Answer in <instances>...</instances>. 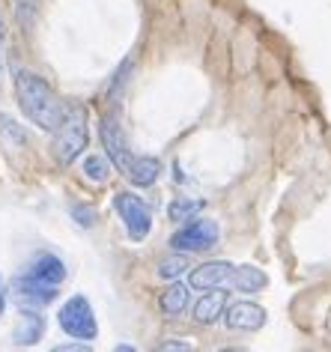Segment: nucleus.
<instances>
[{
  "label": "nucleus",
  "mask_w": 331,
  "mask_h": 352,
  "mask_svg": "<svg viewBox=\"0 0 331 352\" xmlns=\"http://www.w3.org/2000/svg\"><path fill=\"white\" fill-rule=\"evenodd\" d=\"M15 99H19L24 117L36 129L51 131V135L60 129V122L66 117V104L60 102L54 87L36 72H30V69H15Z\"/></svg>",
  "instance_id": "1"
},
{
  "label": "nucleus",
  "mask_w": 331,
  "mask_h": 352,
  "mask_svg": "<svg viewBox=\"0 0 331 352\" xmlns=\"http://www.w3.org/2000/svg\"><path fill=\"white\" fill-rule=\"evenodd\" d=\"M90 140V126H87L84 108H66V117L54 131V155L60 164H72L78 155L87 149Z\"/></svg>",
  "instance_id": "2"
},
{
  "label": "nucleus",
  "mask_w": 331,
  "mask_h": 352,
  "mask_svg": "<svg viewBox=\"0 0 331 352\" xmlns=\"http://www.w3.org/2000/svg\"><path fill=\"white\" fill-rule=\"evenodd\" d=\"M60 329H63L72 340H95L99 338V322H95L93 305L84 296H72L69 302L60 307L57 314Z\"/></svg>",
  "instance_id": "3"
},
{
  "label": "nucleus",
  "mask_w": 331,
  "mask_h": 352,
  "mask_svg": "<svg viewBox=\"0 0 331 352\" xmlns=\"http://www.w3.org/2000/svg\"><path fill=\"white\" fill-rule=\"evenodd\" d=\"M218 239H221V227H218V221H212V218H191V221H185L170 236V248L182 251V254L209 251L218 245Z\"/></svg>",
  "instance_id": "4"
},
{
  "label": "nucleus",
  "mask_w": 331,
  "mask_h": 352,
  "mask_svg": "<svg viewBox=\"0 0 331 352\" xmlns=\"http://www.w3.org/2000/svg\"><path fill=\"white\" fill-rule=\"evenodd\" d=\"M114 209L119 212L126 224V233L132 242H144L152 233V212L135 191H117L114 195Z\"/></svg>",
  "instance_id": "5"
},
{
  "label": "nucleus",
  "mask_w": 331,
  "mask_h": 352,
  "mask_svg": "<svg viewBox=\"0 0 331 352\" xmlns=\"http://www.w3.org/2000/svg\"><path fill=\"white\" fill-rule=\"evenodd\" d=\"M99 138H102V146H104V155L111 158V164L119 167V170H128V164H132V146H128V138L123 131V122H119L117 113H104L99 120Z\"/></svg>",
  "instance_id": "6"
},
{
  "label": "nucleus",
  "mask_w": 331,
  "mask_h": 352,
  "mask_svg": "<svg viewBox=\"0 0 331 352\" xmlns=\"http://www.w3.org/2000/svg\"><path fill=\"white\" fill-rule=\"evenodd\" d=\"M10 293L12 298L19 302V307L24 311V307H30V311H39V307H45L51 302H57V287H51V284H42V280L36 278H30L27 272L19 278H12V284H10Z\"/></svg>",
  "instance_id": "7"
},
{
  "label": "nucleus",
  "mask_w": 331,
  "mask_h": 352,
  "mask_svg": "<svg viewBox=\"0 0 331 352\" xmlns=\"http://www.w3.org/2000/svg\"><path fill=\"white\" fill-rule=\"evenodd\" d=\"M233 263L227 260H215V263H203V266L191 269L188 287L194 289H218V287H230L233 280Z\"/></svg>",
  "instance_id": "8"
},
{
  "label": "nucleus",
  "mask_w": 331,
  "mask_h": 352,
  "mask_svg": "<svg viewBox=\"0 0 331 352\" xmlns=\"http://www.w3.org/2000/svg\"><path fill=\"white\" fill-rule=\"evenodd\" d=\"M224 322L233 331H257L266 325V311L254 302H236L224 307Z\"/></svg>",
  "instance_id": "9"
},
{
  "label": "nucleus",
  "mask_w": 331,
  "mask_h": 352,
  "mask_svg": "<svg viewBox=\"0 0 331 352\" xmlns=\"http://www.w3.org/2000/svg\"><path fill=\"white\" fill-rule=\"evenodd\" d=\"M27 275H30V278H36V280H42V284L57 287V284H63V280H66V263L60 260L57 254L42 251V254H36V257L30 260Z\"/></svg>",
  "instance_id": "10"
},
{
  "label": "nucleus",
  "mask_w": 331,
  "mask_h": 352,
  "mask_svg": "<svg viewBox=\"0 0 331 352\" xmlns=\"http://www.w3.org/2000/svg\"><path fill=\"white\" fill-rule=\"evenodd\" d=\"M42 338H45V316L39 311L24 307L19 322H15V329H12V340L19 343V346H36Z\"/></svg>",
  "instance_id": "11"
},
{
  "label": "nucleus",
  "mask_w": 331,
  "mask_h": 352,
  "mask_svg": "<svg viewBox=\"0 0 331 352\" xmlns=\"http://www.w3.org/2000/svg\"><path fill=\"white\" fill-rule=\"evenodd\" d=\"M224 307H227V293H224V287L218 289H209V293H203L197 298L194 305V320L200 325H212L224 316Z\"/></svg>",
  "instance_id": "12"
},
{
  "label": "nucleus",
  "mask_w": 331,
  "mask_h": 352,
  "mask_svg": "<svg viewBox=\"0 0 331 352\" xmlns=\"http://www.w3.org/2000/svg\"><path fill=\"white\" fill-rule=\"evenodd\" d=\"M128 182L132 186H141V188H150L159 182V176H161V162L155 155H135L132 158V164H128Z\"/></svg>",
  "instance_id": "13"
},
{
  "label": "nucleus",
  "mask_w": 331,
  "mask_h": 352,
  "mask_svg": "<svg viewBox=\"0 0 331 352\" xmlns=\"http://www.w3.org/2000/svg\"><path fill=\"white\" fill-rule=\"evenodd\" d=\"M269 284L266 272L257 269V266H236L233 269V280L230 287L239 289V293H257V289H263Z\"/></svg>",
  "instance_id": "14"
},
{
  "label": "nucleus",
  "mask_w": 331,
  "mask_h": 352,
  "mask_svg": "<svg viewBox=\"0 0 331 352\" xmlns=\"http://www.w3.org/2000/svg\"><path fill=\"white\" fill-rule=\"evenodd\" d=\"M188 298H191L188 287H185V284H179V280H173V284L161 293L159 307H161V314H164V316H179V314L188 307Z\"/></svg>",
  "instance_id": "15"
},
{
  "label": "nucleus",
  "mask_w": 331,
  "mask_h": 352,
  "mask_svg": "<svg viewBox=\"0 0 331 352\" xmlns=\"http://www.w3.org/2000/svg\"><path fill=\"white\" fill-rule=\"evenodd\" d=\"M203 209V200H191V197H176L173 204L168 206V215L170 221H191V218H197V212Z\"/></svg>",
  "instance_id": "16"
},
{
  "label": "nucleus",
  "mask_w": 331,
  "mask_h": 352,
  "mask_svg": "<svg viewBox=\"0 0 331 352\" xmlns=\"http://www.w3.org/2000/svg\"><path fill=\"white\" fill-rule=\"evenodd\" d=\"M84 173H87V179L90 182H99L102 186V182L111 176V158L108 155H95V153L87 155L84 158Z\"/></svg>",
  "instance_id": "17"
},
{
  "label": "nucleus",
  "mask_w": 331,
  "mask_h": 352,
  "mask_svg": "<svg viewBox=\"0 0 331 352\" xmlns=\"http://www.w3.org/2000/svg\"><path fill=\"white\" fill-rule=\"evenodd\" d=\"M191 269V263H188V257L182 251H176L173 257H168V260H161L159 263V278H164V280H176L182 272H188Z\"/></svg>",
  "instance_id": "18"
},
{
  "label": "nucleus",
  "mask_w": 331,
  "mask_h": 352,
  "mask_svg": "<svg viewBox=\"0 0 331 352\" xmlns=\"http://www.w3.org/2000/svg\"><path fill=\"white\" fill-rule=\"evenodd\" d=\"M152 352H194V346H191L188 340H164Z\"/></svg>",
  "instance_id": "19"
},
{
  "label": "nucleus",
  "mask_w": 331,
  "mask_h": 352,
  "mask_svg": "<svg viewBox=\"0 0 331 352\" xmlns=\"http://www.w3.org/2000/svg\"><path fill=\"white\" fill-rule=\"evenodd\" d=\"M72 215L78 218V224H84V227H90L95 221V212L93 209H87V206H72Z\"/></svg>",
  "instance_id": "20"
},
{
  "label": "nucleus",
  "mask_w": 331,
  "mask_h": 352,
  "mask_svg": "<svg viewBox=\"0 0 331 352\" xmlns=\"http://www.w3.org/2000/svg\"><path fill=\"white\" fill-rule=\"evenodd\" d=\"M51 352H93V349L84 346V343H60V346H54Z\"/></svg>",
  "instance_id": "21"
},
{
  "label": "nucleus",
  "mask_w": 331,
  "mask_h": 352,
  "mask_svg": "<svg viewBox=\"0 0 331 352\" xmlns=\"http://www.w3.org/2000/svg\"><path fill=\"white\" fill-rule=\"evenodd\" d=\"M3 311H6V284L0 278V316H3Z\"/></svg>",
  "instance_id": "22"
},
{
  "label": "nucleus",
  "mask_w": 331,
  "mask_h": 352,
  "mask_svg": "<svg viewBox=\"0 0 331 352\" xmlns=\"http://www.w3.org/2000/svg\"><path fill=\"white\" fill-rule=\"evenodd\" d=\"M114 352H137V349L132 346V343H119V346H117Z\"/></svg>",
  "instance_id": "23"
},
{
  "label": "nucleus",
  "mask_w": 331,
  "mask_h": 352,
  "mask_svg": "<svg viewBox=\"0 0 331 352\" xmlns=\"http://www.w3.org/2000/svg\"><path fill=\"white\" fill-rule=\"evenodd\" d=\"M3 33H6L3 30V19H0V45H3Z\"/></svg>",
  "instance_id": "24"
},
{
  "label": "nucleus",
  "mask_w": 331,
  "mask_h": 352,
  "mask_svg": "<svg viewBox=\"0 0 331 352\" xmlns=\"http://www.w3.org/2000/svg\"><path fill=\"white\" fill-rule=\"evenodd\" d=\"M221 352H245V349H221Z\"/></svg>",
  "instance_id": "25"
}]
</instances>
